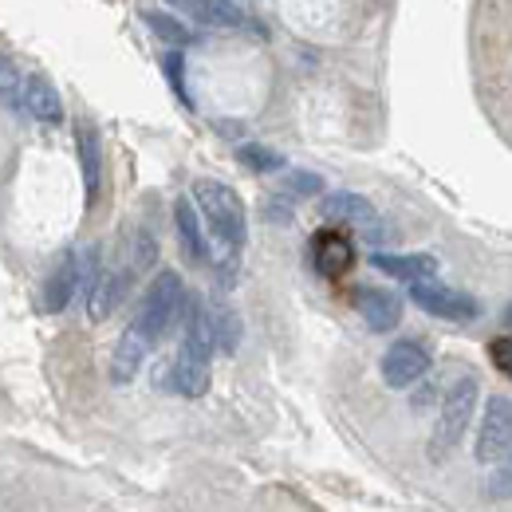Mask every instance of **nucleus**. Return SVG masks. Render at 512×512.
Listing matches in <instances>:
<instances>
[{
	"instance_id": "3",
	"label": "nucleus",
	"mask_w": 512,
	"mask_h": 512,
	"mask_svg": "<svg viewBox=\"0 0 512 512\" xmlns=\"http://www.w3.org/2000/svg\"><path fill=\"white\" fill-rule=\"evenodd\" d=\"M477 394H481V386H477V375H469V371L449 383V390L442 394V414H438L434 438H430V457L434 461H442L449 449L465 438V430L473 422V410H477Z\"/></svg>"
},
{
	"instance_id": "10",
	"label": "nucleus",
	"mask_w": 512,
	"mask_h": 512,
	"mask_svg": "<svg viewBox=\"0 0 512 512\" xmlns=\"http://www.w3.org/2000/svg\"><path fill=\"white\" fill-rule=\"evenodd\" d=\"M138 268L134 264H123V268H103L99 272V280L91 284V292H87V312H91V320H107L119 304H123V296H127L130 288V276H134Z\"/></svg>"
},
{
	"instance_id": "27",
	"label": "nucleus",
	"mask_w": 512,
	"mask_h": 512,
	"mask_svg": "<svg viewBox=\"0 0 512 512\" xmlns=\"http://www.w3.org/2000/svg\"><path fill=\"white\" fill-rule=\"evenodd\" d=\"M505 323H509V327H512V304H509V312H505Z\"/></svg>"
},
{
	"instance_id": "16",
	"label": "nucleus",
	"mask_w": 512,
	"mask_h": 512,
	"mask_svg": "<svg viewBox=\"0 0 512 512\" xmlns=\"http://www.w3.org/2000/svg\"><path fill=\"white\" fill-rule=\"evenodd\" d=\"M371 264L386 272V276H394V280H410V284H418V280H430L434 272H438V260L430 253H410V256H390V253H375L371 256Z\"/></svg>"
},
{
	"instance_id": "2",
	"label": "nucleus",
	"mask_w": 512,
	"mask_h": 512,
	"mask_svg": "<svg viewBox=\"0 0 512 512\" xmlns=\"http://www.w3.org/2000/svg\"><path fill=\"white\" fill-rule=\"evenodd\" d=\"M182 304H186V284H182V276L178 272H158L154 276V284L146 288V296H142V304H138V316H134V327H138V335L154 347V343H162V335L174 327L178 320V312H182Z\"/></svg>"
},
{
	"instance_id": "22",
	"label": "nucleus",
	"mask_w": 512,
	"mask_h": 512,
	"mask_svg": "<svg viewBox=\"0 0 512 512\" xmlns=\"http://www.w3.org/2000/svg\"><path fill=\"white\" fill-rule=\"evenodd\" d=\"M489 497L493 501H509L512 497V449L493 465V477H489Z\"/></svg>"
},
{
	"instance_id": "24",
	"label": "nucleus",
	"mask_w": 512,
	"mask_h": 512,
	"mask_svg": "<svg viewBox=\"0 0 512 512\" xmlns=\"http://www.w3.org/2000/svg\"><path fill=\"white\" fill-rule=\"evenodd\" d=\"M154 256H158V241H154V233H138L134 237V268H150L154 264Z\"/></svg>"
},
{
	"instance_id": "21",
	"label": "nucleus",
	"mask_w": 512,
	"mask_h": 512,
	"mask_svg": "<svg viewBox=\"0 0 512 512\" xmlns=\"http://www.w3.org/2000/svg\"><path fill=\"white\" fill-rule=\"evenodd\" d=\"M237 158H241L249 170H256V174H268V170H280V166H284V158H280L276 150L260 146V142H245V146L237 150Z\"/></svg>"
},
{
	"instance_id": "13",
	"label": "nucleus",
	"mask_w": 512,
	"mask_h": 512,
	"mask_svg": "<svg viewBox=\"0 0 512 512\" xmlns=\"http://www.w3.org/2000/svg\"><path fill=\"white\" fill-rule=\"evenodd\" d=\"M170 383L186 398H201L209 390V355H197L190 347H182L174 367H170Z\"/></svg>"
},
{
	"instance_id": "17",
	"label": "nucleus",
	"mask_w": 512,
	"mask_h": 512,
	"mask_svg": "<svg viewBox=\"0 0 512 512\" xmlns=\"http://www.w3.org/2000/svg\"><path fill=\"white\" fill-rule=\"evenodd\" d=\"M146 351H150V343L138 335V327L130 323L127 331H123V339L115 343V355H111V379L115 383H130L134 375H138V367L146 363Z\"/></svg>"
},
{
	"instance_id": "25",
	"label": "nucleus",
	"mask_w": 512,
	"mask_h": 512,
	"mask_svg": "<svg viewBox=\"0 0 512 512\" xmlns=\"http://www.w3.org/2000/svg\"><path fill=\"white\" fill-rule=\"evenodd\" d=\"M162 64H166V75H170V87L182 95V103H190V99H186V83H182V52H170Z\"/></svg>"
},
{
	"instance_id": "6",
	"label": "nucleus",
	"mask_w": 512,
	"mask_h": 512,
	"mask_svg": "<svg viewBox=\"0 0 512 512\" xmlns=\"http://www.w3.org/2000/svg\"><path fill=\"white\" fill-rule=\"evenodd\" d=\"M430 371V347L422 339H398L390 343L383 355V383L402 390V386H414L422 375Z\"/></svg>"
},
{
	"instance_id": "18",
	"label": "nucleus",
	"mask_w": 512,
	"mask_h": 512,
	"mask_svg": "<svg viewBox=\"0 0 512 512\" xmlns=\"http://www.w3.org/2000/svg\"><path fill=\"white\" fill-rule=\"evenodd\" d=\"M24 111L32 115V119H40V123H60V95H56V87H52V79H44V75H28L24 79Z\"/></svg>"
},
{
	"instance_id": "9",
	"label": "nucleus",
	"mask_w": 512,
	"mask_h": 512,
	"mask_svg": "<svg viewBox=\"0 0 512 512\" xmlns=\"http://www.w3.org/2000/svg\"><path fill=\"white\" fill-rule=\"evenodd\" d=\"M75 150H79V174H83L87 209H91L99 201V190H103V142H99V130L91 127L87 119L75 123Z\"/></svg>"
},
{
	"instance_id": "20",
	"label": "nucleus",
	"mask_w": 512,
	"mask_h": 512,
	"mask_svg": "<svg viewBox=\"0 0 512 512\" xmlns=\"http://www.w3.org/2000/svg\"><path fill=\"white\" fill-rule=\"evenodd\" d=\"M209 323H213L217 351L233 355V351H237V343H241V320H237V312H233L229 304H213V300H209Z\"/></svg>"
},
{
	"instance_id": "7",
	"label": "nucleus",
	"mask_w": 512,
	"mask_h": 512,
	"mask_svg": "<svg viewBox=\"0 0 512 512\" xmlns=\"http://www.w3.org/2000/svg\"><path fill=\"white\" fill-rule=\"evenodd\" d=\"M320 213L327 221H335V225L359 229L367 241H383L379 213H375V205H371L367 197H359V193H331V197H323Z\"/></svg>"
},
{
	"instance_id": "8",
	"label": "nucleus",
	"mask_w": 512,
	"mask_h": 512,
	"mask_svg": "<svg viewBox=\"0 0 512 512\" xmlns=\"http://www.w3.org/2000/svg\"><path fill=\"white\" fill-rule=\"evenodd\" d=\"M83 288V253L79 249H67L60 256V264L52 268L48 284H44V312H64L67 304L75 300V292Z\"/></svg>"
},
{
	"instance_id": "1",
	"label": "nucleus",
	"mask_w": 512,
	"mask_h": 512,
	"mask_svg": "<svg viewBox=\"0 0 512 512\" xmlns=\"http://www.w3.org/2000/svg\"><path fill=\"white\" fill-rule=\"evenodd\" d=\"M193 201H197L209 233L217 237L221 253H241L245 237H249V221H245V205H241L237 190H229L225 182L201 178V182H193Z\"/></svg>"
},
{
	"instance_id": "4",
	"label": "nucleus",
	"mask_w": 512,
	"mask_h": 512,
	"mask_svg": "<svg viewBox=\"0 0 512 512\" xmlns=\"http://www.w3.org/2000/svg\"><path fill=\"white\" fill-rule=\"evenodd\" d=\"M410 300H414L422 312L438 316V320L473 323L477 316H481V308H477V300H473V296H465V292H457V288H446V284H438L434 276H430V280H418V284H410Z\"/></svg>"
},
{
	"instance_id": "11",
	"label": "nucleus",
	"mask_w": 512,
	"mask_h": 512,
	"mask_svg": "<svg viewBox=\"0 0 512 512\" xmlns=\"http://www.w3.org/2000/svg\"><path fill=\"white\" fill-rule=\"evenodd\" d=\"M312 264H316V272H320V276L339 280V276H347V272H351V264H355V249H351V241H347L339 229H320V233L312 237Z\"/></svg>"
},
{
	"instance_id": "5",
	"label": "nucleus",
	"mask_w": 512,
	"mask_h": 512,
	"mask_svg": "<svg viewBox=\"0 0 512 512\" xmlns=\"http://www.w3.org/2000/svg\"><path fill=\"white\" fill-rule=\"evenodd\" d=\"M509 449H512V398L493 394L485 402L481 430H477V461L481 465H497Z\"/></svg>"
},
{
	"instance_id": "26",
	"label": "nucleus",
	"mask_w": 512,
	"mask_h": 512,
	"mask_svg": "<svg viewBox=\"0 0 512 512\" xmlns=\"http://www.w3.org/2000/svg\"><path fill=\"white\" fill-rule=\"evenodd\" d=\"M292 190H296V193H316V190H320V178H316V174H292Z\"/></svg>"
},
{
	"instance_id": "15",
	"label": "nucleus",
	"mask_w": 512,
	"mask_h": 512,
	"mask_svg": "<svg viewBox=\"0 0 512 512\" xmlns=\"http://www.w3.org/2000/svg\"><path fill=\"white\" fill-rule=\"evenodd\" d=\"M174 229H178V241L190 256L193 264H205V233H201V209L190 197H178L174 201Z\"/></svg>"
},
{
	"instance_id": "23",
	"label": "nucleus",
	"mask_w": 512,
	"mask_h": 512,
	"mask_svg": "<svg viewBox=\"0 0 512 512\" xmlns=\"http://www.w3.org/2000/svg\"><path fill=\"white\" fill-rule=\"evenodd\" d=\"M489 359H493V367H497L505 379H512V335H501V339L489 343Z\"/></svg>"
},
{
	"instance_id": "14",
	"label": "nucleus",
	"mask_w": 512,
	"mask_h": 512,
	"mask_svg": "<svg viewBox=\"0 0 512 512\" xmlns=\"http://www.w3.org/2000/svg\"><path fill=\"white\" fill-rule=\"evenodd\" d=\"M170 4H178L182 12H190L193 20L209 28H249V16L233 0H170Z\"/></svg>"
},
{
	"instance_id": "19",
	"label": "nucleus",
	"mask_w": 512,
	"mask_h": 512,
	"mask_svg": "<svg viewBox=\"0 0 512 512\" xmlns=\"http://www.w3.org/2000/svg\"><path fill=\"white\" fill-rule=\"evenodd\" d=\"M142 24L162 40V44H170V48H190L197 44V32H193L190 24H182L178 16H170V12H142Z\"/></svg>"
},
{
	"instance_id": "12",
	"label": "nucleus",
	"mask_w": 512,
	"mask_h": 512,
	"mask_svg": "<svg viewBox=\"0 0 512 512\" xmlns=\"http://www.w3.org/2000/svg\"><path fill=\"white\" fill-rule=\"evenodd\" d=\"M355 312L367 320L371 331H394L402 320V300L386 288H355Z\"/></svg>"
}]
</instances>
